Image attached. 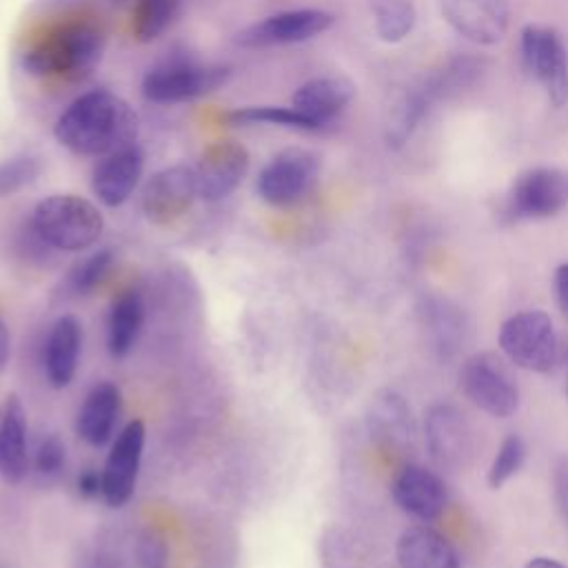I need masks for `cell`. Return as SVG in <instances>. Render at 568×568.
<instances>
[{"instance_id":"6da1fadb","label":"cell","mask_w":568,"mask_h":568,"mask_svg":"<svg viewBox=\"0 0 568 568\" xmlns=\"http://www.w3.org/2000/svg\"><path fill=\"white\" fill-rule=\"evenodd\" d=\"M138 113L120 95L95 89L75 98L55 120L53 135L75 155H106L138 138Z\"/></svg>"},{"instance_id":"7a4b0ae2","label":"cell","mask_w":568,"mask_h":568,"mask_svg":"<svg viewBox=\"0 0 568 568\" xmlns=\"http://www.w3.org/2000/svg\"><path fill=\"white\" fill-rule=\"evenodd\" d=\"M104 49V36L98 24L89 20L62 22L22 53V67L31 75L40 78H67L78 80L93 71Z\"/></svg>"},{"instance_id":"3957f363","label":"cell","mask_w":568,"mask_h":568,"mask_svg":"<svg viewBox=\"0 0 568 568\" xmlns=\"http://www.w3.org/2000/svg\"><path fill=\"white\" fill-rule=\"evenodd\" d=\"M104 231L100 209L87 197L55 193L40 200L31 213V233L49 248L78 253L93 246Z\"/></svg>"},{"instance_id":"277c9868","label":"cell","mask_w":568,"mask_h":568,"mask_svg":"<svg viewBox=\"0 0 568 568\" xmlns=\"http://www.w3.org/2000/svg\"><path fill=\"white\" fill-rule=\"evenodd\" d=\"M233 69L226 64H197L189 60H171L146 71L142 93L151 102L173 104L189 102L215 93L231 80Z\"/></svg>"},{"instance_id":"5b68a950","label":"cell","mask_w":568,"mask_h":568,"mask_svg":"<svg viewBox=\"0 0 568 568\" xmlns=\"http://www.w3.org/2000/svg\"><path fill=\"white\" fill-rule=\"evenodd\" d=\"M499 348L519 368L550 371L557 362V335L550 315L537 308L510 315L499 328Z\"/></svg>"},{"instance_id":"8992f818","label":"cell","mask_w":568,"mask_h":568,"mask_svg":"<svg viewBox=\"0 0 568 568\" xmlns=\"http://www.w3.org/2000/svg\"><path fill=\"white\" fill-rule=\"evenodd\" d=\"M459 388L484 413L510 417L519 406V388L506 362L490 351L470 355L459 368Z\"/></svg>"},{"instance_id":"52a82bcc","label":"cell","mask_w":568,"mask_h":568,"mask_svg":"<svg viewBox=\"0 0 568 568\" xmlns=\"http://www.w3.org/2000/svg\"><path fill=\"white\" fill-rule=\"evenodd\" d=\"M568 204V175L552 166H537L521 173L510 186L501 215L508 222L544 220Z\"/></svg>"},{"instance_id":"ba28073f","label":"cell","mask_w":568,"mask_h":568,"mask_svg":"<svg viewBox=\"0 0 568 568\" xmlns=\"http://www.w3.org/2000/svg\"><path fill=\"white\" fill-rule=\"evenodd\" d=\"M320 173V158L300 146H291L273 155L260 171L255 189L271 206H288L300 202Z\"/></svg>"},{"instance_id":"9c48e42d","label":"cell","mask_w":568,"mask_h":568,"mask_svg":"<svg viewBox=\"0 0 568 568\" xmlns=\"http://www.w3.org/2000/svg\"><path fill=\"white\" fill-rule=\"evenodd\" d=\"M521 58L544 87L548 102L561 106L568 100V58L561 38L548 27L526 24L521 31Z\"/></svg>"},{"instance_id":"30bf717a","label":"cell","mask_w":568,"mask_h":568,"mask_svg":"<svg viewBox=\"0 0 568 568\" xmlns=\"http://www.w3.org/2000/svg\"><path fill=\"white\" fill-rule=\"evenodd\" d=\"M335 22L333 13L324 9H288L273 13L260 22H253L237 31L235 42L248 49L300 44L317 38Z\"/></svg>"},{"instance_id":"8fae6325","label":"cell","mask_w":568,"mask_h":568,"mask_svg":"<svg viewBox=\"0 0 568 568\" xmlns=\"http://www.w3.org/2000/svg\"><path fill=\"white\" fill-rule=\"evenodd\" d=\"M146 428L142 419H131L111 442L106 462L102 466V499L111 508H122L135 490L142 464Z\"/></svg>"},{"instance_id":"7c38bea8","label":"cell","mask_w":568,"mask_h":568,"mask_svg":"<svg viewBox=\"0 0 568 568\" xmlns=\"http://www.w3.org/2000/svg\"><path fill=\"white\" fill-rule=\"evenodd\" d=\"M197 197L195 169L171 164L155 171L142 191V213L153 224H171L182 217Z\"/></svg>"},{"instance_id":"4fadbf2b","label":"cell","mask_w":568,"mask_h":568,"mask_svg":"<svg viewBox=\"0 0 568 568\" xmlns=\"http://www.w3.org/2000/svg\"><path fill=\"white\" fill-rule=\"evenodd\" d=\"M248 166L251 155L244 144L235 140L211 142L193 166L197 180V197L206 202L229 197L244 182Z\"/></svg>"},{"instance_id":"5bb4252c","label":"cell","mask_w":568,"mask_h":568,"mask_svg":"<svg viewBox=\"0 0 568 568\" xmlns=\"http://www.w3.org/2000/svg\"><path fill=\"white\" fill-rule=\"evenodd\" d=\"M430 457L448 470H462L473 455V430L466 417L450 404H435L424 419Z\"/></svg>"},{"instance_id":"9a60e30c","label":"cell","mask_w":568,"mask_h":568,"mask_svg":"<svg viewBox=\"0 0 568 568\" xmlns=\"http://www.w3.org/2000/svg\"><path fill=\"white\" fill-rule=\"evenodd\" d=\"M144 171V153L133 142L124 149L111 151L100 158L91 173L93 195L109 209L122 206L140 184Z\"/></svg>"},{"instance_id":"2e32d148","label":"cell","mask_w":568,"mask_h":568,"mask_svg":"<svg viewBox=\"0 0 568 568\" xmlns=\"http://www.w3.org/2000/svg\"><path fill=\"white\" fill-rule=\"evenodd\" d=\"M446 22L475 44H495L508 29L506 0H442Z\"/></svg>"},{"instance_id":"e0dca14e","label":"cell","mask_w":568,"mask_h":568,"mask_svg":"<svg viewBox=\"0 0 568 568\" xmlns=\"http://www.w3.org/2000/svg\"><path fill=\"white\" fill-rule=\"evenodd\" d=\"M390 493L395 504L404 513L422 521L437 519L444 513L446 499H448L446 486L439 479V475L417 464H408L399 468V473L393 479Z\"/></svg>"},{"instance_id":"ac0fdd59","label":"cell","mask_w":568,"mask_h":568,"mask_svg":"<svg viewBox=\"0 0 568 568\" xmlns=\"http://www.w3.org/2000/svg\"><path fill=\"white\" fill-rule=\"evenodd\" d=\"M355 98V84L344 75H320L297 87L291 106L311 118L320 129L333 122Z\"/></svg>"},{"instance_id":"d6986e66","label":"cell","mask_w":568,"mask_h":568,"mask_svg":"<svg viewBox=\"0 0 568 568\" xmlns=\"http://www.w3.org/2000/svg\"><path fill=\"white\" fill-rule=\"evenodd\" d=\"M82 353V322L67 313L60 315L44 339V373L53 388H67L78 371Z\"/></svg>"},{"instance_id":"ffe728a7","label":"cell","mask_w":568,"mask_h":568,"mask_svg":"<svg viewBox=\"0 0 568 568\" xmlns=\"http://www.w3.org/2000/svg\"><path fill=\"white\" fill-rule=\"evenodd\" d=\"M27 410L16 393L0 404V477L7 484H20L29 473Z\"/></svg>"},{"instance_id":"44dd1931","label":"cell","mask_w":568,"mask_h":568,"mask_svg":"<svg viewBox=\"0 0 568 568\" xmlns=\"http://www.w3.org/2000/svg\"><path fill=\"white\" fill-rule=\"evenodd\" d=\"M122 410V393L113 382H98L84 397L75 415V433L89 446L111 442Z\"/></svg>"},{"instance_id":"7402d4cb","label":"cell","mask_w":568,"mask_h":568,"mask_svg":"<svg viewBox=\"0 0 568 568\" xmlns=\"http://www.w3.org/2000/svg\"><path fill=\"white\" fill-rule=\"evenodd\" d=\"M366 422L371 435L386 448L404 450L413 442L415 424L410 406L402 395L393 390H382L373 397Z\"/></svg>"},{"instance_id":"603a6c76","label":"cell","mask_w":568,"mask_h":568,"mask_svg":"<svg viewBox=\"0 0 568 568\" xmlns=\"http://www.w3.org/2000/svg\"><path fill=\"white\" fill-rule=\"evenodd\" d=\"M399 568H459L455 546L430 526H410L397 539Z\"/></svg>"},{"instance_id":"cb8c5ba5","label":"cell","mask_w":568,"mask_h":568,"mask_svg":"<svg viewBox=\"0 0 568 568\" xmlns=\"http://www.w3.org/2000/svg\"><path fill=\"white\" fill-rule=\"evenodd\" d=\"M142 324H144L142 295L133 288L122 291L113 300L111 311H109V322H106L109 353L113 357H124L133 348V344L142 331Z\"/></svg>"},{"instance_id":"d4e9b609","label":"cell","mask_w":568,"mask_h":568,"mask_svg":"<svg viewBox=\"0 0 568 568\" xmlns=\"http://www.w3.org/2000/svg\"><path fill=\"white\" fill-rule=\"evenodd\" d=\"M435 95L437 93L430 87V89L408 91L393 102V106L386 113V126H384V135L390 146H402L410 138V133L415 131L417 122L424 118Z\"/></svg>"},{"instance_id":"484cf974","label":"cell","mask_w":568,"mask_h":568,"mask_svg":"<svg viewBox=\"0 0 568 568\" xmlns=\"http://www.w3.org/2000/svg\"><path fill=\"white\" fill-rule=\"evenodd\" d=\"M224 120L231 126H277L288 131H320V126L300 113L295 106H273V104H260V106H242L233 109L224 115Z\"/></svg>"},{"instance_id":"4316f807","label":"cell","mask_w":568,"mask_h":568,"mask_svg":"<svg viewBox=\"0 0 568 568\" xmlns=\"http://www.w3.org/2000/svg\"><path fill=\"white\" fill-rule=\"evenodd\" d=\"M180 11V0H135L131 11V36L138 42L160 38Z\"/></svg>"},{"instance_id":"83f0119b","label":"cell","mask_w":568,"mask_h":568,"mask_svg":"<svg viewBox=\"0 0 568 568\" xmlns=\"http://www.w3.org/2000/svg\"><path fill=\"white\" fill-rule=\"evenodd\" d=\"M375 31L384 42H402L415 24L413 0H371Z\"/></svg>"},{"instance_id":"f1b7e54d","label":"cell","mask_w":568,"mask_h":568,"mask_svg":"<svg viewBox=\"0 0 568 568\" xmlns=\"http://www.w3.org/2000/svg\"><path fill=\"white\" fill-rule=\"evenodd\" d=\"M111 266H113V253L109 248H100V251L89 253L87 257L78 260L69 268V273L64 277L67 293L89 295L93 288H98L106 280Z\"/></svg>"},{"instance_id":"f546056e","label":"cell","mask_w":568,"mask_h":568,"mask_svg":"<svg viewBox=\"0 0 568 568\" xmlns=\"http://www.w3.org/2000/svg\"><path fill=\"white\" fill-rule=\"evenodd\" d=\"M422 315H424V324L430 331L437 348L453 353L457 348V342L464 331L455 308H450L442 300H430V302H426V308L422 311Z\"/></svg>"},{"instance_id":"4dcf8cb0","label":"cell","mask_w":568,"mask_h":568,"mask_svg":"<svg viewBox=\"0 0 568 568\" xmlns=\"http://www.w3.org/2000/svg\"><path fill=\"white\" fill-rule=\"evenodd\" d=\"M42 173V162L31 153H16L0 160V200L31 186Z\"/></svg>"},{"instance_id":"1f68e13d","label":"cell","mask_w":568,"mask_h":568,"mask_svg":"<svg viewBox=\"0 0 568 568\" xmlns=\"http://www.w3.org/2000/svg\"><path fill=\"white\" fill-rule=\"evenodd\" d=\"M524 462H526V442L515 433L506 435L488 466V475H486L488 486L493 490L501 488L510 477H515L521 470Z\"/></svg>"},{"instance_id":"d6a6232c","label":"cell","mask_w":568,"mask_h":568,"mask_svg":"<svg viewBox=\"0 0 568 568\" xmlns=\"http://www.w3.org/2000/svg\"><path fill=\"white\" fill-rule=\"evenodd\" d=\"M67 466V448L64 442L58 435H47L40 439L36 455H33V468L44 479H55L62 475Z\"/></svg>"},{"instance_id":"836d02e7","label":"cell","mask_w":568,"mask_h":568,"mask_svg":"<svg viewBox=\"0 0 568 568\" xmlns=\"http://www.w3.org/2000/svg\"><path fill=\"white\" fill-rule=\"evenodd\" d=\"M550 484H552V499H555L557 513L568 526V455H561L555 459Z\"/></svg>"},{"instance_id":"e575fe53","label":"cell","mask_w":568,"mask_h":568,"mask_svg":"<svg viewBox=\"0 0 568 568\" xmlns=\"http://www.w3.org/2000/svg\"><path fill=\"white\" fill-rule=\"evenodd\" d=\"M138 561L142 568H164L166 564L164 541L158 535L146 532L138 544Z\"/></svg>"},{"instance_id":"d590c367","label":"cell","mask_w":568,"mask_h":568,"mask_svg":"<svg viewBox=\"0 0 568 568\" xmlns=\"http://www.w3.org/2000/svg\"><path fill=\"white\" fill-rule=\"evenodd\" d=\"M75 488H78V495L84 497V499H95V497H102V470H95V468H84L80 470L78 479H75Z\"/></svg>"},{"instance_id":"8d00e7d4","label":"cell","mask_w":568,"mask_h":568,"mask_svg":"<svg viewBox=\"0 0 568 568\" xmlns=\"http://www.w3.org/2000/svg\"><path fill=\"white\" fill-rule=\"evenodd\" d=\"M552 286H555L557 306H559L561 315L568 320V262H561V264L555 268Z\"/></svg>"},{"instance_id":"74e56055","label":"cell","mask_w":568,"mask_h":568,"mask_svg":"<svg viewBox=\"0 0 568 568\" xmlns=\"http://www.w3.org/2000/svg\"><path fill=\"white\" fill-rule=\"evenodd\" d=\"M9 355H11V335L7 324L0 320V373L9 362Z\"/></svg>"},{"instance_id":"f35d334b","label":"cell","mask_w":568,"mask_h":568,"mask_svg":"<svg viewBox=\"0 0 568 568\" xmlns=\"http://www.w3.org/2000/svg\"><path fill=\"white\" fill-rule=\"evenodd\" d=\"M524 568H566V566L552 557H532Z\"/></svg>"},{"instance_id":"ab89813d","label":"cell","mask_w":568,"mask_h":568,"mask_svg":"<svg viewBox=\"0 0 568 568\" xmlns=\"http://www.w3.org/2000/svg\"><path fill=\"white\" fill-rule=\"evenodd\" d=\"M113 2H124V0H113Z\"/></svg>"}]
</instances>
